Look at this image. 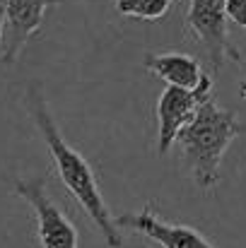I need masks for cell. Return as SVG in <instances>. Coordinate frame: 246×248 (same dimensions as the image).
Returning a JSON list of instances; mask_svg holds the SVG:
<instances>
[{"mask_svg":"<svg viewBox=\"0 0 246 248\" xmlns=\"http://www.w3.org/2000/svg\"><path fill=\"white\" fill-rule=\"evenodd\" d=\"M2 36H5V7L0 2V46H2Z\"/></svg>","mask_w":246,"mask_h":248,"instance_id":"11","label":"cell"},{"mask_svg":"<svg viewBox=\"0 0 246 248\" xmlns=\"http://www.w3.org/2000/svg\"><path fill=\"white\" fill-rule=\"evenodd\" d=\"M186 24L193 31V36L205 46L215 73L227 61L234 63L242 61L239 51L230 41V31H227L230 19H227L225 0H188Z\"/></svg>","mask_w":246,"mask_h":248,"instance_id":"4","label":"cell"},{"mask_svg":"<svg viewBox=\"0 0 246 248\" xmlns=\"http://www.w3.org/2000/svg\"><path fill=\"white\" fill-rule=\"evenodd\" d=\"M239 96H242V99L246 101V80H244L242 84H239Z\"/></svg>","mask_w":246,"mask_h":248,"instance_id":"12","label":"cell"},{"mask_svg":"<svg viewBox=\"0 0 246 248\" xmlns=\"http://www.w3.org/2000/svg\"><path fill=\"white\" fill-rule=\"evenodd\" d=\"M242 130L244 128L234 111H227L217 106L215 99H208L198 106L193 121L179 133L176 145L200 190H213L217 186L225 152L234 138L242 135Z\"/></svg>","mask_w":246,"mask_h":248,"instance_id":"2","label":"cell"},{"mask_svg":"<svg viewBox=\"0 0 246 248\" xmlns=\"http://www.w3.org/2000/svg\"><path fill=\"white\" fill-rule=\"evenodd\" d=\"M15 193L34 210L41 248H78V229L68 215L49 198L44 176L19 178L15 183Z\"/></svg>","mask_w":246,"mask_h":248,"instance_id":"3","label":"cell"},{"mask_svg":"<svg viewBox=\"0 0 246 248\" xmlns=\"http://www.w3.org/2000/svg\"><path fill=\"white\" fill-rule=\"evenodd\" d=\"M118 227H128L162 248H215L200 232L186 227V224H171L160 219L152 210H143L138 215H121L116 219Z\"/></svg>","mask_w":246,"mask_h":248,"instance_id":"7","label":"cell"},{"mask_svg":"<svg viewBox=\"0 0 246 248\" xmlns=\"http://www.w3.org/2000/svg\"><path fill=\"white\" fill-rule=\"evenodd\" d=\"M200 104L203 101H200V96L193 89L166 84V89L160 94V101H157V121H160L157 147H160V155H166L171 150V145L176 142L179 133L198 113Z\"/></svg>","mask_w":246,"mask_h":248,"instance_id":"6","label":"cell"},{"mask_svg":"<svg viewBox=\"0 0 246 248\" xmlns=\"http://www.w3.org/2000/svg\"><path fill=\"white\" fill-rule=\"evenodd\" d=\"M143 65H145V70H150L166 84L183 87V89H193L203 78L200 63L186 53H155V56L150 53V56H145Z\"/></svg>","mask_w":246,"mask_h":248,"instance_id":"8","label":"cell"},{"mask_svg":"<svg viewBox=\"0 0 246 248\" xmlns=\"http://www.w3.org/2000/svg\"><path fill=\"white\" fill-rule=\"evenodd\" d=\"M227 19L237 24L239 29H246V0H225Z\"/></svg>","mask_w":246,"mask_h":248,"instance_id":"10","label":"cell"},{"mask_svg":"<svg viewBox=\"0 0 246 248\" xmlns=\"http://www.w3.org/2000/svg\"><path fill=\"white\" fill-rule=\"evenodd\" d=\"M5 7V36L0 46V61L12 65L27 41L41 29L46 10L63 0H0Z\"/></svg>","mask_w":246,"mask_h":248,"instance_id":"5","label":"cell"},{"mask_svg":"<svg viewBox=\"0 0 246 248\" xmlns=\"http://www.w3.org/2000/svg\"><path fill=\"white\" fill-rule=\"evenodd\" d=\"M27 104H29L32 118H34V123H36L51 157H53V164H56V171H58L63 186L70 190V195L80 202V207L87 212V217L94 222V227L104 236L106 246L121 248L123 239H121L118 224L109 212V205L101 195L94 169L75 147H70L66 142V138L61 135V130H58V125H56V121H53V116L49 111V104H46V99H44V94H41V89L36 84L29 87Z\"/></svg>","mask_w":246,"mask_h":248,"instance_id":"1","label":"cell"},{"mask_svg":"<svg viewBox=\"0 0 246 248\" xmlns=\"http://www.w3.org/2000/svg\"><path fill=\"white\" fill-rule=\"evenodd\" d=\"M171 5L174 0H116V10L135 19H162Z\"/></svg>","mask_w":246,"mask_h":248,"instance_id":"9","label":"cell"}]
</instances>
